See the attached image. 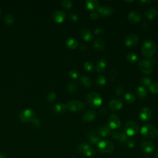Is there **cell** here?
Instances as JSON below:
<instances>
[{
  "label": "cell",
  "mask_w": 158,
  "mask_h": 158,
  "mask_svg": "<svg viewBox=\"0 0 158 158\" xmlns=\"http://www.w3.org/2000/svg\"><path fill=\"white\" fill-rule=\"evenodd\" d=\"M157 46L156 43L151 40L148 39L143 41L141 45V52L146 58L152 57L156 53Z\"/></svg>",
  "instance_id": "cell-1"
},
{
  "label": "cell",
  "mask_w": 158,
  "mask_h": 158,
  "mask_svg": "<svg viewBox=\"0 0 158 158\" xmlns=\"http://www.w3.org/2000/svg\"><path fill=\"white\" fill-rule=\"evenodd\" d=\"M140 131L142 136L148 139H155L158 136V130L150 124L143 125Z\"/></svg>",
  "instance_id": "cell-2"
},
{
  "label": "cell",
  "mask_w": 158,
  "mask_h": 158,
  "mask_svg": "<svg viewBox=\"0 0 158 158\" xmlns=\"http://www.w3.org/2000/svg\"><path fill=\"white\" fill-rule=\"evenodd\" d=\"M86 102L93 108H97L101 106L102 99L101 96L96 92H91L86 96Z\"/></svg>",
  "instance_id": "cell-3"
},
{
  "label": "cell",
  "mask_w": 158,
  "mask_h": 158,
  "mask_svg": "<svg viewBox=\"0 0 158 158\" xmlns=\"http://www.w3.org/2000/svg\"><path fill=\"white\" fill-rule=\"evenodd\" d=\"M97 149L101 153H110L114 151V146L109 140L99 141L96 145Z\"/></svg>",
  "instance_id": "cell-4"
},
{
  "label": "cell",
  "mask_w": 158,
  "mask_h": 158,
  "mask_svg": "<svg viewBox=\"0 0 158 158\" xmlns=\"http://www.w3.org/2000/svg\"><path fill=\"white\" fill-rule=\"evenodd\" d=\"M125 134L127 136H134L135 135L138 130H139V126L138 123L133 120H129L126 122L125 124Z\"/></svg>",
  "instance_id": "cell-5"
},
{
  "label": "cell",
  "mask_w": 158,
  "mask_h": 158,
  "mask_svg": "<svg viewBox=\"0 0 158 158\" xmlns=\"http://www.w3.org/2000/svg\"><path fill=\"white\" fill-rule=\"evenodd\" d=\"M86 106V104L83 102L77 101V100H72L67 102L66 107L70 111L77 112L83 110Z\"/></svg>",
  "instance_id": "cell-6"
},
{
  "label": "cell",
  "mask_w": 158,
  "mask_h": 158,
  "mask_svg": "<svg viewBox=\"0 0 158 158\" xmlns=\"http://www.w3.org/2000/svg\"><path fill=\"white\" fill-rule=\"evenodd\" d=\"M138 67L140 71L145 74H151L153 71L152 63L147 59H142L138 63Z\"/></svg>",
  "instance_id": "cell-7"
},
{
  "label": "cell",
  "mask_w": 158,
  "mask_h": 158,
  "mask_svg": "<svg viewBox=\"0 0 158 158\" xmlns=\"http://www.w3.org/2000/svg\"><path fill=\"white\" fill-rule=\"evenodd\" d=\"M107 122L109 127L111 129H117L119 128L121 125L120 118L115 114H112L109 115L108 117Z\"/></svg>",
  "instance_id": "cell-8"
},
{
  "label": "cell",
  "mask_w": 158,
  "mask_h": 158,
  "mask_svg": "<svg viewBox=\"0 0 158 158\" xmlns=\"http://www.w3.org/2000/svg\"><path fill=\"white\" fill-rule=\"evenodd\" d=\"M97 12L99 15L101 17H107L112 15L114 12V9L113 7L108 6H100L97 9Z\"/></svg>",
  "instance_id": "cell-9"
},
{
  "label": "cell",
  "mask_w": 158,
  "mask_h": 158,
  "mask_svg": "<svg viewBox=\"0 0 158 158\" xmlns=\"http://www.w3.org/2000/svg\"><path fill=\"white\" fill-rule=\"evenodd\" d=\"M35 117V115L34 112L30 109H26L21 112L20 114V120L24 122H31Z\"/></svg>",
  "instance_id": "cell-10"
},
{
  "label": "cell",
  "mask_w": 158,
  "mask_h": 158,
  "mask_svg": "<svg viewBox=\"0 0 158 158\" xmlns=\"http://www.w3.org/2000/svg\"><path fill=\"white\" fill-rule=\"evenodd\" d=\"M139 116L143 121H149L152 117L151 110L148 107H143L139 110Z\"/></svg>",
  "instance_id": "cell-11"
},
{
  "label": "cell",
  "mask_w": 158,
  "mask_h": 158,
  "mask_svg": "<svg viewBox=\"0 0 158 158\" xmlns=\"http://www.w3.org/2000/svg\"><path fill=\"white\" fill-rule=\"evenodd\" d=\"M138 41L139 38L136 35L133 33L128 34L125 38V44L128 47L133 46L138 44Z\"/></svg>",
  "instance_id": "cell-12"
},
{
  "label": "cell",
  "mask_w": 158,
  "mask_h": 158,
  "mask_svg": "<svg viewBox=\"0 0 158 158\" xmlns=\"http://www.w3.org/2000/svg\"><path fill=\"white\" fill-rule=\"evenodd\" d=\"M123 107V102L119 99H113L109 103V107L112 111H118Z\"/></svg>",
  "instance_id": "cell-13"
},
{
  "label": "cell",
  "mask_w": 158,
  "mask_h": 158,
  "mask_svg": "<svg viewBox=\"0 0 158 158\" xmlns=\"http://www.w3.org/2000/svg\"><path fill=\"white\" fill-rule=\"evenodd\" d=\"M141 149L146 153H150L152 152L155 148L154 143L149 141H144L140 144Z\"/></svg>",
  "instance_id": "cell-14"
},
{
  "label": "cell",
  "mask_w": 158,
  "mask_h": 158,
  "mask_svg": "<svg viewBox=\"0 0 158 158\" xmlns=\"http://www.w3.org/2000/svg\"><path fill=\"white\" fill-rule=\"evenodd\" d=\"M141 16L140 13L136 10L131 11L128 14V17H127L128 22L133 24L139 22L141 20Z\"/></svg>",
  "instance_id": "cell-15"
},
{
  "label": "cell",
  "mask_w": 158,
  "mask_h": 158,
  "mask_svg": "<svg viewBox=\"0 0 158 158\" xmlns=\"http://www.w3.org/2000/svg\"><path fill=\"white\" fill-rule=\"evenodd\" d=\"M66 18L65 13L62 10H56L52 14L53 20L57 23L63 22Z\"/></svg>",
  "instance_id": "cell-16"
},
{
  "label": "cell",
  "mask_w": 158,
  "mask_h": 158,
  "mask_svg": "<svg viewBox=\"0 0 158 158\" xmlns=\"http://www.w3.org/2000/svg\"><path fill=\"white\" fill-rule=\"evenodd\" d=\"M67 109L66 104L64 103H57L54 105L52 107V110L53 113L57 115H60L64 114Z\"/></svg>",
  "instance_id": "cell-17"
},
{
  "label": "cell",
  "mask_w": 158,
  "mask_h": 158,
  "mask_svg": "<svg viewBox=\"0 0 158 158\" xmlns=\"http://www.w3.org/2000/svg\"><path fill=\"white\" fill-rule=\"evenodd\" d=\"M97 116L96 112L93 110H88L86 112L82 117V119L84 122H90L94 120Z\"/></svg>",
  "instance_id": "cell-18"
},
{
  "label": "cell",
  "mask_w": 158,
  "mask_h": 158,
  "mask_svg": "<svg viewBox=\"0 0 158 158\" xmlns=\"http://www.w3.org/2000/svg\"><path fill=\"white\" fill-rule=\"evenodd\" d=\"M106 65H107V62L106 60L103 58L99 59L96 62V71L99 73H102L105 70L106 68Z\"/></svg>",
  "instance_id": "cell-19"
},
{
  "label": "cell",
  "mask_w": 158,
  "mask_h": 158,
  "mask_svg": "<svg viewBox=\"0 0 158 158\" xmlns=\"http://www.w3.org/2000/svg\"><path fill=\"white\" fill-rule=\"evenodd\" d=\"M86 7L91 10L94 11L99 7V1L97 0H86L85 1Z\"/></svg>",
  "instance_id": "cell-20"
},
{
  "label": "cell",
  "mask_w": 158,
  "mask_h": 158,
  "mask_svg": "<svg viewBox=\"0 0 158 158\" xmlns=\"http://www.w3.org/2000/svg\"><path fill=\"white\" fill-rule=\"evenodd\" d=\"M112 137L120 143H125L128 141L127 135L123 132H114L112 134Z\"/></svg>",
  "instance_id": "cell-21"
},
{
  "label": "cell",
  "mask_w": 158,
  "mask_h": 158,
  "mask_svg": "<svg viewBox=\"0 0 158 158\" xmlns=\"http://www.w3.org/2000/svg\"><path fill=\"white\" fill-rule=\"evenodd\" d=\"M157 14V12L156 8L151 7L144 12V16L148 20L154 19Z\"/></svg>",
  "instance_id": "cell-22"
},
{
  "label": "cell",
  "mask_w": 158,
  "mask_h": 158,
  "mask_svg": "<svg viewBox=\"0 0 158 158\" xmlns=\"http://www.w3.org/2000/svg\"><path fill=\"white\" fill-rule=\"evenodd\" d=\"M80 36L83 38V40H84L86 41H90L93 38V35L91 31L86 28H84L81 30Z\"/></svg>",
  "instance_id": "cell-23"
},
{
  "label": "cell",
  "mask_w": 158,
  "mask_h": 158,
  "mask_svg": "<svg viewBox=\"0 0 158 158\" xmlns=\"http://www.w3.org/2000/svg\"><path fill=\"white\" fill-rule=\"evenodd\" d=\"M80 82L85 87L89 88L92 86L93 82L91 79L87 75H82L80 77Z\"/></svg>",
  "instance_id": "cell-24"
},
{
  "label": "cell",
  "mask_w": 158,
  "mask_h": 158,
  "mask_svg": "<svg viewBox=\"0 0 158 158\" xmlns=\"http://www.w3.org/2000/svg\"><path fill=\"white\" fill-rule=\"evenodd\" d=\"M110 128L106 125L101 126L98 129V134L99 136H101L102 137L108 136L110 135Z\"/></svg>",
  "instance_id": "cell-25"
},
{
  "label": "cell",
  "mask_w": 158,
  "mask_h": 158,
  "mask_svg": "<svg viewBox=\"0 0 158 158\" xmlns=\"http://www.w3.org/2000/svg\"><path fill=\"white\" fill-rule=\"evenodd\" d=\"M93 44L94 49H96V50H98V51H102L105 48L104 42L99 38L94 40L93 43Z\"/></svg>",
  "instance_id": "cell-26"
},
{
  "label": "cell",
  "mask_w": 158,
  "mask_h": 158,
  "mask_svg": "<svg viewBox=\"0 0 158 158\" xmlns=\"http://www.w3.org/2000/svg\"><path fill=\"white\" fill-rule=\"evenodd\" d=\"M88 139H89V142H90L91 144H94L98 143L99 142V135L98 133H97L96 132H95V131H92L89 134Z\"/></svg>",
  "instance_id": "cell-27"
},
{
  "label": "cell",
  "mask_w": 158,
  "mask_h": 158,
  "mask_svg": "<svg viewBox=\"0 0 158 158\" xmlns=\"http://www.w3.org/2000/svg\"><path fill=\"white\" fill-rule=\"evenodd\" d=\"M65 44L68 48L70 49H75L78 46V41L73 38H69L65 41Z\"/></svg>",
  "instance_id": "cell-28"
},
{
  "label": "cell",
  "mask_w": 158,
  "mask_h": 158,
  "mask_svg": "<svg viewBox=\"0 0 158 158\" xmlns=\"http://www.w3.org/2000/svg\"><path fill=\"white\" fill-rule=\"evenodd\" d=\"M136 94L140 97V98H143L145 96H146L147 93H148V91H147V89H146L145 87L144 86H138L136 89Z\"/></svg>",
  "instance_id": "cell-29"
},
{
  "label": "cell",
  "mask_w": 158,
  "mask_h": 158,
  "mask_svg": "<svg viewBox=\"0 0 158 158\" xmlns=\"http://www.w3.org/2000/svg\"><path fill=\"white\" fill-rule=\"evenodd\" d=\"M127 59L129 62L131 64H135L138 61V57L137 55L134 52H129L127 55Z\"/></svg>",
  "instance_id": "cell-30"
},
{
  "label": "cell",
  "mask_w": 158,
  "mask_h": 158,
  "mask_svg": "<svg viewBox=\"0 0 158 158\" xmlns=\"http://www.w3.org/2000/svg\"><path fill=\"white\" fill-rule=\"evenodd\" d=\"M77 85L75 82L70 81L69 83L67 86V90L69 93L72 94L75 93L77 91Z\"/></svg>",
  "instance_id": "cell-31"
},
{
  "label": "cell",
  "mask_w": 158,
  "mask_h": 158,
  "mask_svg": "<svg viewBox=\"0 0 158 158\" xmlns=\"http://www.w3.org/2000/svg\"><path fill=\"white\" fill-rule=\"evenodd\" d=\"M148 89L151 93L154 94H158V82L157 81L152 82V83L148 87Z\"/></svg>",
  "instance_id": "cell-32"
},
{
  "label": "cell",
  "mask_w": 158,
  "mask_h": 158,
  "mask_svg": "<svg viewBox=\"0 0 158 158\" xmlns=\"http://www.w3.org/2000/svg\"><path fill=\"white\" fill-rule=\"evenodd\" d=\"M124 98L125 101L128 103V104H131L133 103L135 101V95L130 93V92H128L127 93L125 96H124Z\"/></svg>",
  "instance_id": "cell-33"
},
{
  "label": "cell",
  "mask_w": 158,
  "mask_h": 158,
  "mask_svg": "<svg viewBox=\"0 0 158 158\" xmlns=\"http://www.w3.org/2000/svg\"><path fill=\"white\" fill-rule=\"evenodd\" d=\"M90 146L87 144V143H82V144H80L78 148H77V149H78V151L80 153H82V154H84L90 148Z\"/></svg>",
  "instance_id": "cell-34"
},
{
  "label": "cell",
  "mask_w": 158,
  "mask_h": 158,
  "mask_svg": "<svg viewBox=\"0 0 158 158\" xmlns=\"http://www.w3.org/2000/svg\"><path fill=\"white\" fill-rule=\"evenodd\" d=\"M96 85L99 86H103L106 83V78L103 75H99L96 79Z\"/></svg>",
  "instance_id": "cell-35"
},
{
  "label": "cell",
  "mask_w": 158,
  "mask_h": 158,
  "mask_svg": "<svg viewBox=\"0 0 158 158\" xmlns=\"http://www.w3.org/2000/svg\"><path fill=\"white\" fill-rule=\"evenodd\" d=\"M140 81L141 83V84L146 87H149L150 86V85L152 83V80L149 77H143L141 78Z\"/></svg>",
  "instance_id": "cell-36"
},
{
  "label": "cell",
  "mask_w": 158,
  "mask_h": 158,
  "mask_svg": "<svg viewBox=\"0 0 158 158\" xmlns=\"http://www.w3.org/2000/svg\"><path fill=\"white\" fill-rule=\"evenodd\" d=\"M62 7L65 10L70 9L72 6V2L70 0H64L61 2Z\"/></svg>",
  "instance_id": "cell-37"
},
{
  "label": "cell",
  "mask_w": 158,
  "mask_h": 158,
  "mask_svg": "<svg viewBox=\"0 0 158 158\" xmlns=\"http://www.w3.org/2000/svg\"><path fill=\"white\" fill-rule=\"evenodd\" d=\"M4 22L9 25H11L14 23V16L10 13H7L4 18Z\"/></svg>",
  "instance_id": "cell-38"
},
{
  "label": "cell",
  "mask_w": 158,
  "mask_h": 158,
  "mask_svg": "<svg viewBox=\"0 0 158 158\" xmlns=\"http://www.w3.org/2000/svg\"><path fill=\"white\" fill-rule=\"evenodd\" d=\"M83 67L86 71H88V72H93L94 70V65L93 63L89 61L85 62L84 63Z\"/></svg>",
  "instance_id": "cell-39"
},
{
  "label": "cell",
  "mask_w": 158,
  "mask_h": 158,
  "mask_svg": "<svg viewBox=\"0 0 158 158\" xmlns=\"http://www.w3.org/2000/svg\"><path fill=\"white\" fill-rule=\"evenodd\" d=\"M69 75L70 77V78L73 79H77L79 77L80 73L79 72L76 70H71L69 72Z\"/></svg>",
  "instance_id": "cell-40"
},
{
  "label": "cell",
  "mask_w": 158,
  "mask_h": 158,
  "mask_svg": "<svg viewBox=\"0 0 158 158\" xmlns=\"http://www.w3.org/2000/svg\"><path fill=\"white\" fill-rule=\"evenodd\" d=\"M56 93L54 92L49 93L48 94L47 99L49 102H53L56 99Z\"/></svg>",
  "instance_id": "cell-41"
},
{
  "label": "cell",
  "mask_w": 158,
  "mask_h": 158,
  "mask_svg": "<svg viewBox=\"0 0 158 158\" xmlns=\"http://www.w3.org/2000/svg\"><path fill=\"white\" fill-rule=\"evenodd\" d=\"M69 17L70 20L72 22H77L78 20V16L77 14L72 12L69 14Z\"/></svg>",
  "instance_id": "cell-42"
},
{
  "label": "cell",
  "mask_w": 158,
  "mask_h": 158,
  "mask_svg": "<svg viewBox=\"0 0 158 158\" xmlns=\"http://www.w3.org/2000/svg\"><path fill=\"white\" fill-rule=\"evenodd\" d=\"M96 154V151H94V149H93L92 148H90L85 153V155L86 156H88V157H93Z\"/></svg>",
  "instance_id": "cell-43"
},
{
  "label": "cell",
  "mask_w": 158,
  "mask_h": 158,
  "mask_svg": "<svg viewBox=\"0 0 158 158\" xmlns=\"http://www.w3.org/2000/svg\"><path fill=\"white\" fill-rule=\"evenodd\" d=\"M115 94L118 96H121L123 92H124V89H123V88L121 86H117L116 88H115Z\"/></svg>",
  "instance_id": "cell-44"
},
{
  "label": "cell",
  "mask_w": 158,
  "mask_h": 158,
  "mask_svg": "<svg viewBox=\"0 0 158 158\" xmlns=\"http://www.w3.org/2000/svg\"><path fill=\"white\" fill-rule=\"evenodd\" d=\"M89 17L91 20H96L98 19L99 17V14L96 11H93L91 12V13L89 14Z\"/></svg>",
  "instance_id": "cell-45"
},
{
  "label": "cell",
  "mask_w": 158,
  "mask_h": 158,
  "mask_svg": "<svg viewBox=\"0 0 158 158\" xmlns=\"http://www.w3.org/2000/svg\"><path fill=\"white\" fill-rule=\"evenodd\" d=\"M104 33V30L101 28H96L94 29V34L97 36H102Z\"/></svg>",
  "instance_id": "cell-46"
},
{
  "label": "cell",
  "mask_w": 158,
  "mask_h": 158,
  "mask_svg": "<svg viewBox=\"0 0 158 158\" xmlns=\"http://www.w3.org/2000/svg\"><path fill=\"white\" fill-rule=\"evenodd\" d=\"M31 122H32V123H33V125H34L35 126H36V127L40 126V121H39V120H38L36 117L32 120Z\"/></svg>",
  "instance_id": "cell-47"
},
{
  "label": "cell",
  "mask_w": 158,
  "mask_h": 158,
  "mask_svg": "<svg viewBox=\"0 0 158 158\" xmlns=\"http://www.w3.org/2000/svg\"><path fill=\"white\" fill-rule=\"evenodd\" d=\"M151 2V1L150 0H139L138 1V2L140 4H143V5H144V4H148L149 3H150Z\"/></svg>",
  "instance_id": "cell-48"
},
{
  "label": "cell",
  "mask_w": 158,
  "mask_h": 158,
  "mask_svg": "<svg viewBox=\"0 0 158 158\" xmlns=\"http://www.w3.org/2000/svg\"><path fill=\"white\" fill-rule=\"evenodd\" d=\"M127 144H128V146L129 147L132 148V147H133V146H134V142H133L132 140H128V141H127Z\"/></svg>",
  "instance_id": "cell-49"
},
{
  "label": "cell",
  "mask_w": 158,
  "mask_h": 158,
  "mask_svg": "<svg viewBox=\"0 0 158 158\" xmlns=\"http://www.w3.org/2000/svg\"><path fill=\"white\" fill-rule=\"evenodd\" d=\"M0 158H6V155L3 153H0Z\"/></svg>",
  "instance_id": "cell-50"
},
{
  "label": "cell",
  "mask_w": 158,
  "mask_h": 158,
  "mask_svg": "<svg viewBox=\"0 0 158 158\" xmlns=\"http://www.w3.org/2000/svg\"><path fill=\"white\" fill-rule=\"evenodd\" d=\"M155 158H158V150H157L155 152Z\"/></svg>",
  "instance_id": "cell-51"
},
{
  "label": "cell",
  "mask_w": 158,
  "mask_h": 158,
  "mask_svg": "<svg viewBox=\"0 0 158 158\" xmlns=\"http://www.w3.org/2000/svg\"><path fill=\"white\" fill-rule=\"evenodd\" d=\"M125 2H133V1H125Z\"/></svg>",
  "instance_id": "cell-52"
},
{
  "label": "cell",
  "mask_w": 158,
  "mask_h": 158,
  "mask_svg": "<svg viewBox=\"0 0 158 158\" xmlns=\"http://www.w3.org/2000/svg\"><path fill=\"white\" fill-rule=\"evenodd\" d=\"M1 7H0V14H1Z\"/></svg>",
  "instance_id": "cell-53"
}]
</instances>
